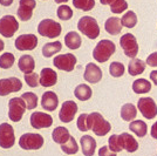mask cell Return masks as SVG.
<instances>
[{"label": "cell", "instance_id": "39", "mask_svg": "<svg viewBox=\"0 0 157 156\" xmlns=\"http://www.w3.org/2000/svg\"><path fill=\"white\" fill-rule=\"evenodd\" d=\"M14 60H15V58L12 53H4L0 57V68H2V69L11 68L14 64Z\"/></svg>", "mask_w": 157, "mask_h": 156}, {"label": "cell", "instance_id": "31", "mask_svg": "<svg viewBox=\"0 0 157 156\" xmlns=\"http://www.w3.org/2000/svg\"><path fill=\"white\" fill-rule=\"evenodd\" d=\"M132 91L136 94H145L151 91V84L147 79H137L132 84Z\"/></svg>", "mask_w": 157, "mask_h": 156}, {"label": "cell", "instance_id": "37", "mask_svg": "<svg viewBox=\"0 0 157 156\" xmlns=\"http://www.w3.org/2000/svg\"><path fill=\"white\" fill-rule=\"evenodd\" d=\"M124 72L125 67L121 62L115 61V62H111L110 66H109V73H110L111 76H114V78H121L124 74Z\"/></svg>", "mask_w": 157, "mask_h": 156}, {"label": "cell", "instance_id": "47", "mask_svg": "<svg viewBox=\"0 0 157 156\" xmlns=\"http://www.w3.org/2000/svg\"><path fill=\"white\" fill-rule=\"evenodd\" d=\"M0 4L2 6H11L13 4V0H0Z\"/></svg>", "mask_w": 157, "mask_h": 156}, {"label": "cell", "instance_id": "42", "mask_svg": "<svg viewBox=\"0 0 157 156\" xmlns=\"http://www.w3.org/2000/svg\"><path fill=\"white\" fill-rule=\"evenodd\" d=\"M78 130H81V131H88L89 130V126H88V114H81L78 119Z\"/></svg>", "mask_w": 157, "mask_h": 156}, {"label": "cell", "instance_id": "27", "mask_svg": "<svg viewBox=\"0 0 157 156\" xmlns=\"http://www.w3.org/2000/svg\"><path fill=\"white\" fill-rule=\"evenodd\" d=\"M129 129L137 137H144L148 133V126L142 120H134L129 124Z\"/></svg>", "mask_w": 157, "mask_h": 156}, {"label": "cell", "instance_id": "14", "mask_svg": "<svg viewBox=\"0 0 157 156\" xmlns=\"http://www.w3.org/2000/svg\"><path fill=\"white\" fill-rule=\"evenodd\" d=\"M14 45L19 51H33L38 46V38L34 34H22L15 39Z\"/></svg>", "mask_w": 157, "mask_h": 156}, {"label": "cell", "instance_id": "49", "mask_svg": "<svg viewBox=\"0 0 157 156\" xmlns=\"http://www.w3.org/2000/svg\"><path fill=\"white\" fill-rule=\"evenodd\" d=\"M56 4H65V2H67L68 0H54Z\"/></svg>", "mask_w": 157, "mask_h": 156}, {"label": "cell", "instance_id": "32", "mask_svg": "<svg viewBox=\"0 0 157 156\" xmlns=\"http://www.w3.org/2000/svg\"><path fill=\"white\" fill-rule=\"evenodd\" d=\"M62 48V44L60 41H54V42H49L42 47V55L45 58H51L54 54L59 53Z\"/></svg>", "mask_w": 157, "mask_h": 156}, {"label": "cell", "instance_id": "45", "mask_svg": "<svg viewBox=\"0 0 157 156\" xmlns=\"http://www.w3.org/2000/svg\"><path fill=\"white\" fill-rule=\"evenodd\" d=\"M150 134H151V137H154L155 140H157V121L151 126Z\"/></svg>", "mask_w": 157, "mask_h": 156}, {"label": "cell", "instance_id": "6", "mask_svg": "<svg viewBox=\"0 0 157 156\" xmlns=\"http://www.w3.org/2000/svg\"><path fill=\"white\" fill-rule=\"evenodd\" d=\"M27 109L26 102L22 98H13L8 101V117L13 122H19Z\"/></svg>", "mask_w": 157, "mask_h": 156}, {"label": "cell", "instance_id": "3", "mask_svg": "<svg viewBox=\"0 0 157 156\" xmlns=\"http://www.w3.org/2000/svg\"><path fill=\"white\" fill-rule=\"evenodd\" d=\"M78 31L89 39H96L100 35V26L96 19L92 17H82L78 22Z\"/></svg>", "mask_w": 157, "mask_h": 156}, {"label": "cell", "instance_id": "35", "mask_svg": "<svg viewBox=\"0 0 157 156\" xmlns=\"http://www.w3.org/2000/svg\"><path fill=\"white\" fill-rule=\"evenodd\" d=\"M21 98L26 102L27 109L32 111V109L36 108V106H38V96H36V94H34L32 92H27V93H24L21 95Z\"/></svg>", "mask_w": 157, "mask_h": 156}, {"label": "cell", "instance_id": "20", "mask_svg": "<svg viewBox=\"0 0 157 156\" xmlns=\"http://www.w3.org/2000/svg\"><path fill=\"white\" fill-rule=\"evenodd\" d=\"M80 144H81L82 154L85 156H93L95 154L96 141H95L94 137L89 136V135H83L80 138Z\"/></svg>", "mask_w": 157, "mask_h": 156}, {"label": "cell", "instance_id": "24", "mask_svg": "<svg viewBox=\"0 0 157 156\" xmlns=\"http://www.w3.org/2000/svg\"><path fill=\"white\" fill-rule=\"evenodd\" d=\"M18 66H19V69L22 72V73L29 74V73H33V71H34V68H35V62H34V59H33L31 55L25 54V55H22V57L19 59Z\"/></svg>", "mask_w": 157, "mask_h": 156}, {"label": "cell", "instance_id": "25", "mask_svg": "<svg viewBox=\"0 0 157 156\" xmlns=\"http://www.w3.org/2000/svg\"><path fill=\"white\" fill-rule=\"evenodd\" d=\"M52 138L55 143L65 144L71 138V134H69V131L66 127H56L55 129L53 130Z\"/></svg>", "mask_w": 157, "mask_h": 156}, {"label": "cell", "instance_id": "33", "mask_svg": "<svg viewBox=\"0 0 157 156\" xmlns=\"http://www.w3.org/2000/svg\"><path fill=\"white\" fill-rule=\"evenodd\" d=\"M61 149L62 151L67 154V155H74L76 154L78 150V142L75 141V138L73 136H71V138L65 143V144H61Z\"/></svg>", "mask_w": 157, "mask_h": 156}, {"label": "cell", "instance_id": "10", "mask_svg": "<svg viewBox=\"0 0 157 156\" xmlns=\"http://www.w3.org/2000/svg\"><path fill=\"white\" fill-rule=\"evenodd\" d=\"M53 64L60 71L72 72L75 68V65H76V57L72 53L60 54V55H56L54 58Z\"/></svg>", "mask_w": 157, "mask_h": 156}, {"label": "cell", "instance_id": "22", "mask_svg": "<svg viewBox=\"0 0 157 156\" xmlns=\"http://www.w3.org/2000/svg\"><path fill=\"white\" fill-rule=\"evenodd\" d=\"M100 2L102 5H109L110 11L115 14H121L128 10V2L125 0H100Z\"/></svg>", "mask_w": 157, "mask_h": 156}, {"label": "cell", "instance_id": "41", "mask_svg": "<svg viewBox=\"0 0 157 156\" xmlns=\"http://www.w3.org/2000/svg\"><path fill=\"white\" fill-rule=\"evenodd\" d=\"M25 81L29 87H38L40 85V75H38L36 73L25 74Z\"/></svg>", "mask_w": 157, "mask_h": 156}, {"label": "cell", "instance_id": "23", "mask_svg": "<svg viewBox=\"0 0 157 156\" xmlns=\"http://www.w3.org/2000/svg\"><path fill=\"white\" fill-rule=\"evenodd\" d=\"M122 22L117 17H110L109 19L105 20V28L107 33H109L111 35H117L118 33L122 31Z\"/></svg>", "mask_w": 157, "mask_h": 156}, {"label": "cell", "instance_id": "38", "mask_svg": "<svg viewBox=\"0 0 157 156\" xmlns=\"http://www.w3.org/2000/svg\"><path fill=\"white\" fill-rule=\"evenodd\" d=\"M108 147H109V149L111 151H114V153H120V151H122L123 148H122V146H121V141H120V135H116V134H114V135H111L109 137V140H108Z\"/></svg>", "mask_w": 157, "mask_h": 156}, {"label": "cell", "instance_id": "26", "mask_svg": "<svg viewBox=\"0 0 157 156\" xmlns=\"http://www.w3.org/2000/svg\"><path fill=\"white\" fill-rule=\"evenodd\" d=\"M65 44L66 46L69 48V49H78L80 48V46L82 44V40H81V37L78 32H68L65 37Z\"/></svg>", "mask_w": 157, "mask_h": 156}, {"label": "cell", "instance_id": "5", "mask_svg": "<svg viewBox=\"0 0 157 156\" xmlns=\"http://www.w3.org/2000/svg\"><path fill=\"white\" fill-rule=\"evenodd\" d=\"M44 137L40 134L25 133L19 138V146L24 150H38L44 146Z\"/></svg>", "mask_w": 157, "mask_h": 156}, {"label": "cell", "instance_id": "1", "mask_svg": "<svg viewBox=\"0 0 157 156\" xmlns=\"http://www.w3.org/2000/svg\"><path fill=\"white\" fill-rule=\"evenodd\" d=\"M88 126L89 130L92 129L94 134L100 137L105 136L111 129V124L98 111L88 114Z\"/></svg>", "mask_w": 157, "mask_h": 156}, {"label": "cell", "instance_id": "17", "mask_svg": "<svg viewBox=\"0 0 157 156\" xmlns=\"http://www.w3.org/2000/svg\"><path fill=\"white\" fill-rule=\"evenodd\" d=\"M59 106V99L54 92H45L41 96V107L47 111H54Z\"/></svg>", "mask_w": 157, "mask_h": 156}, {"label": "cell", "instance_id": "7", "mask_svg": "<svg viewBox=\"0 0 157 156\" xmlns=\"http://www.w3.org/2000/svg\"><path fill=\"white\" fill-rule=\"evenodd\" d=\"M120 45H121L122 49L124 51V54L128 58H136L138 53V44L134 34L127 33L124 35H122L121 39H120Z\"/></svg>", "mask_w": 157, "mask_h": 156}, {"label": "cell", "instance_id": "29", "mask_svg": "<svg viewBox=\"0 0 157 156\" xmlns=\"http://www.w3.org/2000/svg\"><path fill=\"white\" fill-rule=\"evenodd\" d=\"M74 95H75V98L78 99L80 101H87V100H89V99L92 98L93 91L88 85L81 84V85H78V87L75 88Z\"/></svg>", "mask_w": 157, "mask_h": 156}, {"label": "cell", "instance_id": "16", "mask_svg": "<svg viewBox=\"0 0 157 156\" xmlns=\"http://www.w3.org/2000/svg\"><path fill=\"white\" fill-rule=\"evenodd\" d=\"M36 6L35 0H20L19 8H18V17L21 21H28L32 18L33 10Z\"/></svg>", "mask_w": 157, "mask_h": 156}, {"label": "cell", "instance_id": "2", "mask_svg": "<svg viewBox=\"0 0 157 156\" xmlns=\"http://www.w3.org/2000/svg\"><path fill=\"white\" fill-rule=\"evenodd\" d=\"M116 51V46L110 40L103 39L95 46L94 51H93V58L95 59L98 62H107L109 58L115 53Z\"/></svg>", "mask_w": 157, "mask_h": 156}, {"label": "cell", "instance_id": "43", "mask_svg": "<svg viewBox=\"0 0 157 156\" xmlns=\"http://www.w3.org/2000/svg\"><path fill=\"white\" fill-rule=\"evenodd\" d=\"M98 156H116V153L111 151L109 149V147L103 146V147H101L100 150H98Z\"/></svg>", "mask_w": 157, "mask_h": 156}, {"label": "cell", "instance_id": "30", "mask_svg": "<svg viewBox=\"0 0 157 156\" xmlns=\"http://www.w3.org/2000/svg\"><path fill=\"white\" fill-rule=\"evenodd\" d=\"M137 116V109L135 104L132 103H125L121 108V117L124 121H134V119Z\"/></svg>", "mask_w": 157, "mask_h": 156}, {"label": "cell", "instance_id": "9", "mask_svg": "<svg viewBox=\"0 0 157 156\" xmlns=\"http://www.w3.org/2000/svg\"><path fill=\"white\" fill-rule=\"evenodd\" d=\"M19 29V22L13 15H4L0 19V34L5 38H12Z\"/></svg>", "mask_w": 157, "mask_h": 156}, {"label": "cell", "instance_id": "34", "mask_svg": "<svg viewBox=\"0 0 157 156\" xmlns=\"http://www.w3.org/2000/svg\"><path fill=\"white\" fill-rule=\"evenodd\" d=\"M121 22H122V26L127 27V28H132V27H135V25L137 24V15L134 13L132 11H128L122 17Z\"/></svg>", "mask_w": 157, "mask_h": 156}, {"label": "cell", "instance_id": "4", "mask_svg": "<svg viewBox=\"0 0 157 156\" xmlns=\"http://www.w3.org/2000/svg\"><path fill=\"white\" fill-rule=\"evenodd\" d=\"M62 32V27L59 22L54 21L53 19H44L40 21L38 25V33L41 37L54 39L58 38Z\"/></svg>", "mask_w": 157, "mask_h": 156}, {"label": "cell", "instance_id": "18", "mask_svg": "<svg viewBox=\"0 0 157 156\" xmlns=\"http://www.w3.org/2000/svg\"><path fill=\"white\" fill-rule=\"evenodd\" d=\"M83 78L89 84H98V81H101V79H102V71H101V68L98 65L89 62L88 65L86 66Z\"/></svg>", "mask_w": 157, "mask_h": 156}, {"label": "cell", "instance_id": "19", "mask_svg": "<svg viewBox=\"0 0 157 156\" xmlns=\"http://www.w3.org/2000/svg\"><path fill=\"white\" fill-rule=\"evenodd\" d=\"M58 81V74L52 68H42L40 73V85L42 87H52Z\"/></svg>", "mask_w": 157, "mask_h": 156}, {"label": "cell", "instance_id": "40", "mask_svg": "<svg viewBox=\"0 0 157 156\" xmlns=\"http://www.w3.org/2000/svg\"><path fill=\"white\" fill-rule=\"evenodd\" d=\"M56 14H58V17H59L60 20H63V21H66V20L72 19L73 11H72V8H71L69 6H67V5H62V6L58 7Z\"/></svg>", "mask_w": 157, "mask_h": 156}, {"label": "cell", "instance_id": "13", "mask_svg": "<svg viewBox=\"0 0 157 156\" xmlns=\"http://www.w3.org/2000/svg\"><path fill=\"white\" fill-rule=\"evenodd\" d=\"M31 126L35 129L41 128H49L53 124V117L49 114L41 113V111H34L29 117Z\"/></svg>", "mask_w": 157, "mask_h": 156}, {"label": "cell", "instance_id": "46", "mask_svg": "<svg viewBox=\"0 0 157 156\" xmlns=\"http://www.w3.org/2000/svg\"><path fill=\"white\" fill-rule=\"evenodd\" d=\"M150 80L154 81V84L157 86V71H152L150 73Z\"/></svg>", "mask_w": 157, "mask_h": 156}, {"label": "cell", "instance_id": "11", "mask_svg": "<svg viewBox=\"0 0 157 156\" xmlns=\"http://www.w3.org/2000/svg\"><path fill=\"white\" fill-rule=\"evenodd\" d=\"M137 108L141 114L148 120L155 119L157 115V104L151 98H141L137 102Z\"/></svg>", "mask_w": 157, "mask_h": 156}, {"label": "cell", "instance_id": "36", "mask_svg": "<svg viewBox=\"0 0 157 156\" xmlns=\"http://www.w3.org/2000/svg\"><path fill=\"white\" fill-rule=\"evenodd\" d=\"M73 6H75L78 10L88 12L94 8L95 0H73Z\"/></svg>", "mask_w": 157, "mask_h": 156}, {"label": "cell", "instance_id": "21", "mask_svg": "<svg viewBox=\"0 0 157 156\" xmlns=\"http://www.w3.org/2000/svg\"><path fill=\"white\" fill-rule=\"evenodd\" d=\"M120 141L122 148L128 153H135L138 149V142L136 141V138L128 133H122L120 135Z\"/></svg>", "mask_w": 157, "mask_h": 156}, {"label": "cell", "instance_id": "8", "mask_svg": "<svg viewBox=\"0 0 157 156\" xmlns=\"http://www.w3.org/2000/svg\"><path fill=\"white\" fill-rule=\"evenodd\" d=\"M15 143V135H14L13 127L10 123L0 124V147L2 149H10Z\"/></svg>", "mask_w": 157, "mask_h": 156}, {"label": "cell", "instance_id": "28", "mask_svg": "<svg viewBox=\"0 0 157 156\" xmlns=\"http://www.w3.org/2000/svg\"><path fill=\"white\" fill-rule=\"evenodd\" d=\"M145 69V62L141 59H132L128 65V72L131 76H137Z\"/></svg>", "mask_w": 157, "mask_h": 156}, {"label": "cell", "instance_id": "15", "mask_svg": "<svg viewBox=\"0 0 157 156\" xmlns=\"http://www.w3.org/2000/svg\"><path fill=\"white\" fill-rule=\"evenodd\" d=\"M76 111H78V104H76V102H74L72 100L65 101L62 103V106H61V109H60L59 113L60 120L63 123H69V122H72L73 119L75 117Z\"/></svg>", "mask_w": 157, "mask_h": 156}, {"label": "cell", "instance_id": "12", "mask_svg": "<svg viewBox=\"0 0 157 156\" xmlns=\"http://www.w3.org/2000/svg\"><path fill=\"white\" fill-rule=\"evenodd\" d=\"M22 82L18 78L0 79V96H6L11 93L21 91Z\"/></svg>", "mask_w": 157, "mask_h": 156}, {"label": "cell", "instance_id": "48", "mask_svg": "<svg viewBox=\"0 0 157 156\" xmlns=\"http://www.w3.org/2000/svg\"><path fill=\"white\" fill-rule=\"evenodd\" d=\"M4 48H5V44H4V41L0 39V52H2L4 51Z\"/></svg>", "mask_w": 157, "mask_h": 156}, {"label": "cell", "instance_id": "44", "mask_svg": "<svg viewBox=\"0 0 157 156\" xmlns=\"http://www.w3.org/2000/svg\"><path fill=\"white\" fill-rule=\"evenodd\" d=\"M147 65L150 66V67H157V52L150 54L148 58H147Z\"/></svg>", "mask_w": 157, "mask_h": 156}]
</instances>
